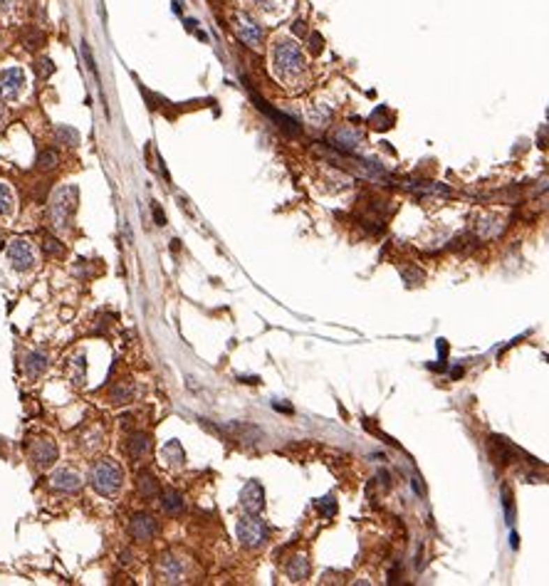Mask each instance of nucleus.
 <instances>
[{
	"instance_id": "nucleus-1",
	"label": "nucleus",
	"mask_w": 549,
	"mask_h": 586,
	"mask_svg": "<svg viewBox=\"0 0 549 586\" xmlns=\"http://www.w3.org/2000/svg\"><path fill=\"white\" fill-rule=\"evenodd\" d=\"M307 62L305 54L299 50V45L289 38H278L272 45V72L285 84H299V80L305 77Z\"/></svg>"
},
{
	"instance_id": "nucleus-2",
	"label": "nucleus",
	"mask_w": 549,
	"mask_h": 586,
	"mask_svg": "<svg viewBox=\"0 0 549 586\" xmlns=\"http://www.w3.org/2000/svg\"><path fill=\"white\" fill-rule=\"evenodd\" d=\"M121 480H124V472H121V467L116 465L114 460H109V458L94 463L92 472H89V483H92V488L97 490L99 495H104V497H112V495L119 493Z\"/></svg>"
},
{
	"instance_id": "nucleus-3",
	"label": "nucleus",
	"mask_w": 549,
	"mask_h": 586,
	"mask_svg": "<svg viewBox=\"0 0 549 586\" xmlns=\"http://www.w3.org/2000/svg\"><path fill=\"white\" fill-rule=\"evenodd\" d=\"M77 208V188L75 186H65L52 195L50 203V223L54 230H67L70 228L72 213Z\"/></svg>"
},
{
	"instance_id": "nucleus-4",
	"label": "nucleus",
	"mask_w": 549,
	"mask_h": 586,
	"mask_svg": "<svg viewBox=\"0 0 549 586\" xmlns=\"http://www.w3.org/2000/svg\"><path fill=\"white\" fill-rule=\"evenodd\" d=\"M238 539L243 547L257 549L267 542V527L257 515H248L245 520L238 522Z\"/></svg>"
},
{
	"instance_id": "nucleus-5",
	"label": "nucleus",
	"mask_w": 549,
	"mask_h": 586,
	"mask_svg": "<svg viewBox=\"0 0 549 586\" xmlns=\"http://www.w3.org/2000/svg\"><path fill=\"white\" fill-rule=\"evenodd\" d=\"M240 505L248 515H260L262 507H265V490L257 480H250L245 485L243 493H240Z\"/></svg>"
},
{
	"instance_id": "nucleus-6",
	"label": "nucleus",
	"mask_w": 549,
	"mask_h": 586,
	"mask_svg": "<svg viewBox=\"0 0 549 586\" xmlns=\"http://www.w3.org/2000/svg\"><path fill=\"white\" fill-rule=\"evenodd\" d=\"M8 257L15 270H30L35 265V250L27 240H13L8 245Z\"/></svg>"
},
{
	"instance_id": "nucleus-7",
	"label": "nucleus",
	"mask_w": 549,
	"mask_h": 586,
	"mask_svg": "<svg viewBox=\"0 0 549 586\" xmlns=\"http://www.w3.org/2000/svg\"><path fill=\"white\" fill-rule=\"evenodd\" d=\"M156 569L163 584H181L183 581V562L179 557H174V554H163Z\"/></svg>"
},
{
	"instance_id": "nucleus-8",
	"label": "nucleus",
	"mask_w": 549,
	"mask_h": 586,
	"mask_svg": "<svg viewBox=\"0 0 549 586\" xmlns=\"http://www.w3.org/2000/svg\"><path fill=\"white\" fill-rule=\"evenodd\" d=\"M22 89H25V72L22 70L10 67V70H6L0 75V92H3V97L17 99Z\"/></svg>"
},
{
	"instance_id": "nucleus-9",
	"label": "nucleus",
	"mask_w": 549,
	"mask_h": 586,
	"mask_svg": "<svg viewBox=\"0 0 549 586\" xmlns=\"http://www.w3.org/2000/svg\"><path fill=\"white\" fill-rule=\"evenodd\" d=\"M30 458H33L35 465L40 467H50L54 460H57V445L52 443L50 438H40L30 445Z\"/></svg>"
},
{
	"instance_id": "nucleus-10",
	"label": "nucleus",
	"mask_w": 549,
	"mask_h": 586,
	"mask_svg": "<svg viewBox=\"0 0 549 586\" xmlns=\"http://www.w3.org/2000/svg\"><path fill=\"white\" fill-rule=\"evenodd\" d=\"M156 529H158V525H156V520H153L151 515H134V517H131L129 532H131V537H134L136 542H149V539H153Z\"/></svg>"
},
{
	"instance_id": "nucleus-11",
	"label": "nucleus",
	"mask_w": 549,
	"mask_h": 586,
	"mask_svg": "<svg viewBox=\"0 0 549 586\" xmlns=\"http://www.w3.org/2000/svg\"><path fill=\"white\" fill-rule=\"evenodd\" d=\"M235 27H238V35L245 45H250V47H257V45H260L262 27L257 25L255 20H250L248 15H238L235 17Z\"/></svg>"
},
{
	"instance_id": "nucleus-12",
	"label": "nucleus",
	"mask_w": 549,
	"mask_h": 586,
	"mask_svg": "<svg viewBox=\"0 0 549 586\" xmlns=\"http://www.w3.org/2000/svg\"><path fill=\"white\" fill-rule=\"evenodd\" d=\"M50 483H52L54 490H62V493H75V490L82 488V478L75 470H57Z\"/></svg>"
},
{
	"instance_id": "nucleus-13",
	"label": "nucleus",
	"mask_w": 549,
	"mask_h": 586,
	"mask_svg": "<svg viewBox=\"0 0 549 586\" xmlns=\"http://www.w3.org/2000/svg\"><path fill=\"white\" fill-rule=\"evenodd\" d=\"M253 99H255V104H257V109H260V112H265V114L270 117V119L278 121L280 129H285V131H287V134H297V131H299V126L294 124V121L289 119L287 114H280V112H275V109H272V107H267L265 99H260V97H257V94H253Z\"/></svg>"
},
{
	"instance_id": "nucleus-14",
	"label": "nucleus",
	"mask_w": 549,
	"mask_h": 586,
	"mask_svg": "<svg viewBox=\"0 0 549 586\" xmlns=\"http://www.w3.org/2000/svg\"><path fill=\"white\" fill-rule=\"evenodd\" d=\"M126 451H129V456L134 458V460H144V458L149 456V451H151V440H149V435H144V433H134L129 438Z\"/></svg>"
},
{
	"instance_id": "nucleus-15",
	"label": "nucleus",
	"mask_w": 549,
	"mask_h": 586,
	"mask_svg": "<svg viewBox=\"0 0 549 586\" xmlns=\"http://www.w3.org/2000/svg\"><path fill=\"white\" fill-rule=\"evenodd\" d=\"M287 576L292 581H305L307 576H310V559H307L305 554H297V557H292V559L287 562Z\"/></svg>"
},
{
	"instance_id": "nucleus-16",
	"label": "nucleus",
	"mask_w": 549,
	"mask_h": 586,
	"mask_svg": "<svg viewBox=\"0 0 549 586\" xmlns=\"http://www.w3.org/2000/svg\"><path fill=\"white\" fill-rule=\"evenodd\" d=\"M45 369H47V356H45L43 352L27 354V359H25V374L30 376V379H38V376H43Z\"/></svg>"
},
{
	"instance_id": "nucleus-17",
	"label": "nucleus",
	"mask_w": 549,
	"mask_h": 586,
	"mask_svg": "<svg viewBox=\"0 0 549 586\" xmlns=\"http://www.w3.org/2000/svg\"><path fill=\"white\" fill-rule=\"evenodd\" d=\"M361 139H364V136H361L359 131H352V129H347V126H344V129H339L337 134L332 136V144H334V146H339V149H344V151H349V149L356 146Z\"/></svg>"
},
{
	"instance_id": "nucleus-18",
	"label": "nucleus",
	"mask_w": 549,
	"mask_h": 586,
	"mask_svg": "<svg viewBox=\"0 0 549 586\" xmlns=\"http://www.w3.org/2000/svg\"><path fill=\"white\" fill-rule=\"evenodd\" d=\"M161 507L169 515H179V512H183L186 502H183V495L176 493V490H166V493L161 495Z\"/></svg>"
},
{
	"instance_id": "nucleus-19",
	"label": "nucleus",
	"mask_w": 549,
	"mask_h": 586,
	"mask_svg": "<svg viewBox=\"0 0 549 586\" xmlns=\"http://www.w3.org/2000/svg\"><path fill=\"white\" fill-rule=\"evenodd\" d=\"M490 445H492V448H497L502 463H512V458H517V448H512V445L507 443L505 438H497V435H492V438H490Z\"/></svg>"
},
{
	"instance_id": "nucleus-20",
	"label": "nucleus",
	"mask_w": 549,
	"mask_h": 586,
	"mask_svg": "<svg viewBox=\"0 0 549 586\" xmlns=\"http://www.w3.org/2000/svg\"><path fill=\"white\" fill-rule=\"evenodd\" d=\"M136 485H139V493H142L144 497H153V495L158 493V483L151 472H142L139 480H136Z\"/></svg>"
},
{
	"instance_id": "nucleus-21",
	"label": "nucleus",
	"mask_w": 549,
	"mask_h": 586,
	"mask_svg": "<svg viewBox=\"0 0 549 586\" xmlns=\"http://www.w3.org/2000/svg\"><path fill=\"white\" fill-rule=\"evenodd\" d=\"M54 136H57V142L67 144V146H77V144H80V134H77L72 126H57Z\"/></svg>"
},
{
	"instance_id": "nucleus-22",
	"label": "nucleus",
	"mask_w": 549,
	"mask_h": 586,
	"mask_svg": "<svg viewBox=\"0 0 549 586\" xmlns=\"http://www.w3.org/2000/svg\"><path fill=\"white\" fill-rule=\"evenodd\" d=\"M163 458H171L169 463H174V465H179V463H183L186 460V456H183V448L179 445V440H171L166 448H163Z\"/></svg>"
},
{
	"instance_id": "nucleus-23",
	"label": "nucleus",
	"mask_w": 549,
	"mask_h": 586,
	"mask_svg": "<svg viewBox=\"0 0 549 586\" xmlns=\"http://www.w3.org/2000/svg\"><path fill=\"white\" fill-rule=\"evenodd\" d=\"M13 213V190L6 183H0V216Z\"/></svg>"
},
{
	"instance_id": "nucleus-24",
	"label": "nucleus",
	"mask_w": 549,
	"mask_h": 586,
	"mask_svg": "<svg viewBox=\"0 0 549 586\" xmlns=\"http://www.w3.org/2000/svg\"><path fill=\"white\" fill-rule=\"evenodd\" d=\"M57 163H60V158H57V153L54 151H43L38 156V169L40 171H52L57 169Z\"/></svg>"
},
{
	"instance_id": "nucleus-25",
	"label": "nucleus",
	"mask_w": 549,
	"mask_h": 586,
	"mask_svg": "<svg viewBox=\"0 0 549 586\" xmlns=\"http://www.w3.org/2000/svg\"><path fill=\"white\" fill-rule=\"evenodd\" d=\"M43 248H45V253H47V255H57V257H60L62 253H65V245H62L60 240H54V238H45Z\"/></svg>"
},
{
	"instance_id": "nucleus-26",
	"label": "nucleus",
	"mask_w": 549,
	"mask_h": 586,
	"mask_svg": "<svg viewBox=\"0 0 549 586\" xmlns=\"http://www.w3.org/2000/svg\"><path fill=\"white\" fill-rule=\"evenodd\" d=\"M317 510H319L324 517H334V515H337V502H334L332 497H324V499H319V502H317Z\"/></svg>"
},
{
	"instance_id": "nucleus-27",
	"label": "nucleus",
	"mask_w": 549,
	"mask_h": 586,
	"mask_svg": "<svg viewBox=\"0 0 549 586\" xmlns=\"http://www.w3.org/2000/svg\"><path fill=\"white\" fill-rule=\"evenodd\" d=\"M35 70H38V75L43 77V80H47V77L54 72V65H52V60H47V57H40V60L35 62Z\"/></svg>"
},
{
	"instance_id": "nucleus-28",
	"label": "nucleus",
	"mask_w": 549,
	"mask_h": 586,
	"mask_svg": "<svg viewBox=\"0 0 549 586\" xmlns=\"http://www.w3.org/2000/svg\"><path fill=\"white\" fill-rule=\"evenodd\" d=\"M129 398H131V389H129V386L121 384V386H116V389L112 391V401H114V403H124V401H129Z\"/></svg>"
},
{
	"instance_id": "nucleus-29",
	"label": "nucleus",
	"mask_w": 549,
	"mask_h": 586,
	"mask_svg": "<svg viewBox=\"0 0 549 586\" xmlns=\"http://www.w3.org/2000/svg\"><path fill=\"white\" fill-rule=\"evenodd\" d=\"M505 493V515H507V522H515V502H512V493H510V488H505L502 490Z\"/></svg>"
},
{
	"instance_id": "nucleus-30",
	"label": "nucleus",
	"mask_w": 549,
	"mask_h": 586,
	"mask_svg": "<svg viewBox=\"0 0 549 586\" xmlns=\"http://www.w3.org/2000/svg\"><path fill=\"white\" fill-rule=\"evenodd\" d=\"M82 54H84V60H87V67L92 70V75L97 77V65H94V57H92V50H89L87 43H82Z\"/></svg>"
},
{
	"instance_id": "nucleus-31",
	"label": "nucleus",
	"mask_w": 549,
	"mask_h": 586,
	"mask_svg": "<svg viewBox=\"0 0 549 586\" xmlns=\"http://www.w3.org/2000/svg\"><path fill=\"white\" fill-rule=\"evenodd\" d=\"M43 40H45V38H43L40 33H30V35H27V40H25V45H27L30 50H38L40 45H43Z\"/></svg>"
},
{
	"instance_id": "nucleus-32",
	"label": "nucleus",
	"mask_w": 549,
	"mask_h": 586,
	"mask_svg": "<svg viewBox=\"0 0 549 586\" xmlns=\"http://www.w3.org/2000/svg\"><path fill=\"white\" fill-rule=\"evenodd\" d=\"M322 45H324V40H322V35L312 33V35H310V50H312V52H319Z\"/></svg>"
},
{
	"instance_id": "nucleus-33",
	"label": "nucleus",
	"mask_w": 549,
	"mask_h": 586,
	"mask_svg": "<svg viewBox=\"0 0 549 586\" xmlns=\"http://www.w3.org/2000/svg\"><path fill=\"white\" fill-rule=\"evenodd\" d=\"M294 33H297V35H307V22L305 20L294 22Z\"/></svg>"
},
{
	"instance_id": "nucleus-34",
	"label": "nucleus",
	"mask_w": 549,
	"mask_h": 586,
	"mask_svg": "<svg viewBox=\"0 0 549 586\" xmlns=\"http://www.w3.org/2000/svg\"><path fill=\"white\" fill-rule=\"evenodd\" d=\"M153 218H156L158 225H163V223H166V218H163V213H161V208H158V206H153Z\"/></svg>"
},
{
	"instance_id": "nucleus-35",
	"label": "nucleus",
	"mask_w": 549,
	"mask_h": 586,
	"mask_svg": "<svg viewBox=\"0 0 549 586\" xmlns=\"http://www.w3.org/2000/svg\"><path fill=\"white\" fill-rule=\"evenodd\" d=\"M131 562V554L129 552H121V564H129Z\"/></svg>"
},
{
	"instance_id": "nucleus-36",
	"label": "nucleus",
	"mask_w": 549,
	"mask_h": 586,
	"mask_svg": "<svg viewBox=\"0 0 549 586\" xmlns=\"http://www.w3.org/2000/svg\"><path fill=\"white\" fill-rule=\"evenodd\" d=\"M0 8H6V10L8 8H13V0H0Z\"/></svg>"
},
{
	"instance_id": "nucleus-37",
	"label": "nucleus",
	"mask_w": 549,
	"mask_h": 586,
	"mask_svg": "<svg viewBox=\"0 0 549 586\" xmlns=\"http://www.w3.org/2000/svg\"><path fill=\"white\" fill-rule=\"evenodd\" d=\"M0 117H3V107H0Z\"/></svg>"
}]
</instances>
